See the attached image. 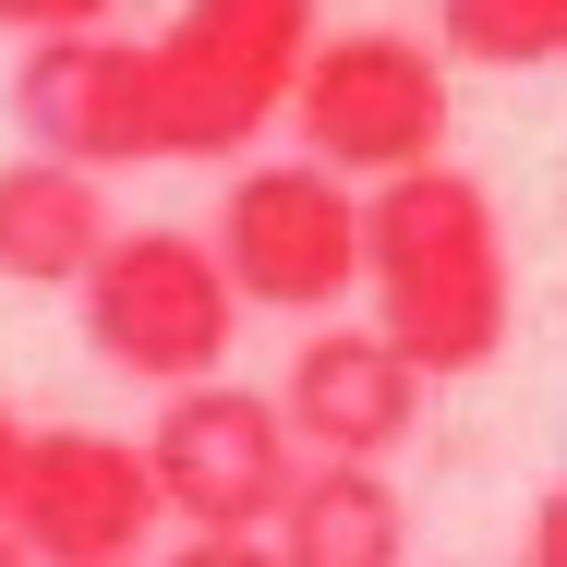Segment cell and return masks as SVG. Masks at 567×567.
I'll list each match as a JSON object with an SVG mask.
<instances>
[{"mask_svg":"<svg viewBox=\"0 0 567 567\" xmlns=\"http://www.w3.org/2000/svg\"><path fill=\"white\" fill-rule=\"evenodd\" d=\"M362 290H374V339L399 350L423 386L483 374L507 350L519 278H507V218L471 169H399L362 194Z\"/></svg>","mask_w":567,"mask_h":567,"instance_id":"6da1fadb","label":"cell"},{"mask_svg":"<svg viewBox=\"0 0 567 567\" xmlns=\"http://www.w3.org/2000/svg\"><path fill=\"white\" fill-rule=\"evenodd\" d=\"M290 133H302V157L350 182V194H374V182H399V169H435L447 157V49H423V37H399V24H339V37H315L302 49V73H290Z\"/></svg>","mask_w":567,"mask_h":567,"instance_id":"7a4b0ae2","label":"cell"},{"mask_svg":"<svg viewBox=\"0 0 567 567\" xmlns=\"http://www.w3.org/2000/svg\"><path fill=\"white\" fill-rule=\"evenodd\" d=\"M315 49V0H182L145 37V110L157 157H241L290 110V73Z\"/></svg>","mask_w":567,"mask_h":567,"instance_id":"3957f363","label":"cell"},{"mask_svg":"<svg viewBox=\"0 0 567 567\" xmlns=\"http://www.w3.org/2000/svg\"><path fill=\"white\" fill-rule=\"evenodd\" d=\"M73 315H85V350L157 399L206 386L241 339V302H229L206 229H110V254L73 278Z\"/></svg>","mask_w":567,"mask_h":567,"instance_id":"277c9868","label":"cell"},{"mask_svg":"<svg viewBox=\"0 0 567 567\" xmlns=\"http://www.w3.org/2000/svg\"><path fill=\"white\" fill-rule=\"evenodd\" d=\"M206 254H218V278H229L241 315H302V327H327L350 290H362V194L327 182L315 157H254V169H229Z\"/></svg>","mask_w":567,"mask_h":567,"instance_id":"5b68a950","label":"cell"},{"mask_svg":"<svg viewBox=\"0 0 567 567\" xmlns=\"http://www.w3.org/2000/svg\"><path fill=\"white\" fill-rule=\"evenodd\" d=\"M145 471H157V507L182 532H266L290 507V483H302V447H290V423H278L266 386L206 374V386H169L157 399Z\"/></svg>","mask_w":567,"mask_h":567,"instance_id":"8992f818","label":"cell"},{"mask_svg":"<svg viewBox=\"0 0 567 567\" xmlns=\"http://www.w3.org/2000/svg\"><path fill=\"white\" fill-rule=\"evenodd\" d=\"M157 471L133 435H97V423H24V471H12V507L0 532L37 567H133L157 544Z\"/></svg>","mask_w":567,"mask_h":567,"instance_id":"52a82bcc","label":"cell"},{"mask_svg":"<svg viewBox=\"0 0 567 567\" xmlns=\"http://www.w3.org/2000/svg\"><path fill=\"white\" fill-rule=\"evenodd\" d=\"M12 121H24V157H61V169H145L157 157V110H145V37H37L12 61Z\"/></svg>","mask_w":567,"mask_h":567,"instance_id":"ba28073f","label":"cell"},{"mask_svg":"<svg viewBox=\"0 0 567 567\" xmlns=\"http://www.w3.org/2000/svg\"><path fill=\"white\" fill-rule=\"evenodd\" d=\"M278 423H290L302 458L386 471V458L411 447V423H423V374L374 339V327H339V315H327L315 339L290 350V374H278Z\"/></svg>","mask_w":567,"mask_h":567,"instance_id":"9c48e42d","label":"cell"},{"mask_svg":"<svg viewBox=\"0 0 567 567\" xmlns=\"http://www.w3.org/2000/svg\"><path fill=\"white\" fill-rule=\"evenodd\" d=\"M278 567H411V495L362 458H302L290 507L266 519Z\"/></svg>","mask_w":567,"mask_h":567,"instance_id":"30bf717a","label":"cell"},{"mask_svg":"<svg viewBox=\"0 0 567 567\" xmlns=\"http://www.w3.org/2000/svg\"><path fill=\"white\" fill-rule=\"evenodd\" d=\"M110 182L61 157H0V278L12 290H73L110 254Z\"/></svg>","mask_w":567,"mask_h":567,"instance_id":"8fae6325","label":"cell"},{"mask_svg":"<svg viewBox=\"0 0 567 567\" xmlns=\"http://www.w3.org/2000/svg\"><path fill=\"white\" fill-rule=\"evenodd\" d=\"M435 37L447 61H483V73H544L567 61V0H435Z\"/></svg>","mask_w":567,"mask_h":567,"instance_id":"7c38bea8","label":"cell"},{"mask_svg":"<svg viewBox=\"0 0 567 567\" xmlns=\"http://www.w3.org/2000/svg\"><path fill=\"white\" fill-rule=\"evenodd\" d=\"M110 12L121 0H0V37H24V49H37V37H97Z\"/></svg>","mask_w":567,"mask_h":567,"instance_id":"4fadbf2b","label":"cell"},{"mask_svg":"<svg viewBox=\"0 0 567 567\" xmlns=\"http://www.w3.org/2000/svg\"><path fill=\"white\" fill-rule=\"evenodd\" d=\"M157 567H278V556H266V532H182V556Z\"/></svg>","mask_w":567,"mask_h":567,"instance_id":"5bb4252c","label":"cell"},{"mask_svg":"<svg viewBox=\"0 0 567 567\" xmlns=\"http://www.w3.org/2000/svg\"><path fill=\"white\" fill-rule=\"evenodd\" d=\"M532 567H567V483L532 507Z\"/></svg>","mask_w":567,"mask_h":567,"instance_id":"9a60e30c","label":"cell"},{"mask_svg":"<svg viewBox=\"0 0 567 567\" xmlns=\"http://www.w3.org/2000/svg\"><path fill=\"white\" fill-rule=\"evenodd\" d=\"M12 471H24V423L0 411V507H12Z\"/></svg>","mask_w":567,"mask_h":567,"instance_id":"2e32d148","label":"cell"},{"mask_svg":"<svg viewBox=\"0 0 567 567\" xmlns=\"http://www.w3.org/2000/svg\"><path fill=\"white\" fill-rule=\"evenodd\" d=\"M0 567H37V556H24V544H12V532H0Z\"/></svg>","mask_w":567,"mask_h":567,"instance_id":"e0dca14e","label":"cell"}]
</instances>
